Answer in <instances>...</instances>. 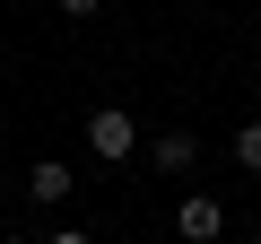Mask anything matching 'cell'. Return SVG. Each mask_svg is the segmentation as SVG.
I'll return each instance as SVG.
<instances>
[{
	"instance_id": "cell-8",
	"label": "cell",
	"mask_w": 261,
	"mask_h": 244,
	"mask_svg": "<svg viewBox=\"0 0 261 244\" xmlns=\"http://www.w3.org/2000/svg\"><path fill=\"white\" fill-rule=\"evenodd\" d=\"M0 244H27V235H0Z\"/></svg>"
},
{
	"instance_id": "cell-3",
	"label": "cell",
	"mask_w": 261,
	"mask_h": 244,
	"mask_svg": "<svg viewBox=\"0 0 261 244\" xmlns=\"http://www.w3.org/2000/svg\"><path fill=\"white\" fill-rule=\"evenodd\" d=\"M148 166L174 183V175H192V166H200V140H192V131H157V140H148Z\"/></svg>"
},
{
	"instance_id": "cell-1",
	"label": "cell",
	"mask_w": 261,
	"mask_h": 244,
	"mask_svg": "<svg viewBox=\"0 0 261 244\" xmlns=\"http://www.w3.org/2000/svg\"><path fill=\"white\" fill-rule=\"evenodd\" d=\"M87 149H96L105 166L140 157V149H148V140H140V113H122V105H96V113H87Z\"/></svg>"
},
{
	"instance_id": "cell-4",
	"label": "cell",
	"mask_w": 261,
	"mask_h": 244,
	"mask_svg": "<svg viewBox=\"0 0 261 244\" xmlns=\"http://www.w3.org/2000/svg\"><path fill=\"white\" fill-rule=\"evenodd\" d=\"M70 183H79V175H70L61 157H35V175H27V201H35V209H61V201H70Z\"/></svg>"
},
{
	"instance_id": "cell-7",
	"label": "cell",
	"mask_w": 261,
	"mask_h": 244,
	"mask_svg": "<svg viewBox=\"0 0 261 244\" xmlns=\"http://www.w3.org/2000/svg\"><path fill=\"white\" fill-rule=\"evenodd\" d=\"M44 244H96V235H87V227H61V235H44Z\"/></svg>"
},
{
	"instance_id": "cell-5",
	"label": "cell",
	"mask_w": 261,
	"mask_h": 244,
	"mask_svg": "<svg viewBox=\"0 0 261 244\" xmlns=\"http://www.w3.org/2000/svg\"><path fill=\"white\" fill-rule=\"evenodd\" d=\"M235 166H244V175H261V122H244V131H235Z\"/></svg>"
},
{
	"instance_id": "cell-2",
	"label": "cell",
	"mask_w": 261,
	"mask_h": 244,
	"mask_svg": "<svg viewBox=\"0 0 261 244\" xmlns=\"http://www.w3.org/2000/svg\"><path fill=\"white\" fill-rule=\"evenodd\" d=\"M174 235H183V244H218V235H226L218 192H183V201H174Z\"/></svg>"
},
{
	"instance_id": "cell-6",
	"label": "cell",
	"mask_w": 261,
	"mask_h": 244,
	"mask_svg": "<svg viewBox=\"0 0 261 244\" xmlns=\"http://www.w3.org/2000/svg\"><path fill=\"white\" fill-rule=\"evenodd\" d=\"M105 9V0H61V18H96Z\"/></svg>"
},
{
	"instance_id": "cell-9",
	"label": "cell",
	"mask_w": 261,
	"mask_h": 244,
	"mask_svg": "<svg viewBox=\"0 0 261 244\" xmlns=\"http://www.w3.org/2000/svg\"><path fill=\"white\" fill-rule=\"evenodd\" d=\"M244 244H261V235H244Z\"/></svg>"
}]
</instances>
